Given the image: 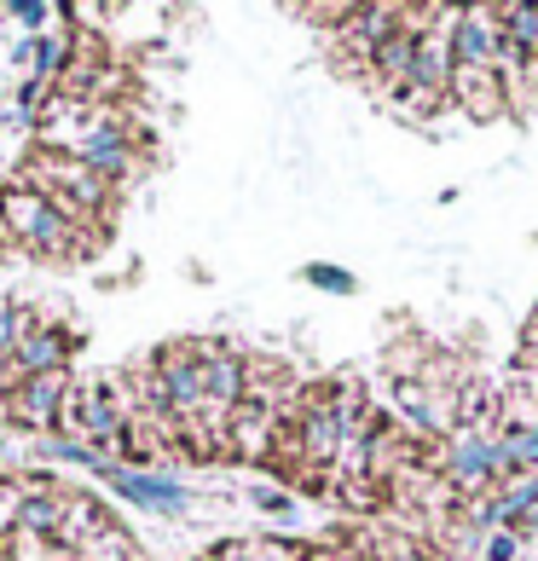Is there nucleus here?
Returning a JSON list of instances; mask_svg holds the SVG:
<instances>
[{"instance_id": "nucleus-20", "label": "nucleus", "mask_w": 538, "mask_h": 561, "mask_svg": "<svg viewBox=\"0 0 538 561\" xmlns=\"http://www.w3.org/2000/svg\"><path fill=\"white\" fill-rule=\"evenodd\" d=\"M12 70H30V76H35V35H24V41L12 47Z\"/></svg>"}, {"instance_id": "nucleus-16", "label": "nucleus", "mask_w": 538, "mask_h": 561, "mask_svg": "<svg viewBox=\"0 0 538 561\" xmlns=\"http://www.w3.org/2000/svg\"><path fill=\"white\" fill-rule=\"evenodd\" d=\"M301 278L313 284V289H324V296H354V289H359V278L347 273V266H324V261H313Z\"/></svg>"}, {"instance_id": "nucleus-19", "label": "nucleus", "mask_w": 538, "mask_h": 561, "mask_svg": "<svg viewBox=\"0 0 538 561\" xmlns=\"http://www.w3.org/2000/svg\"><path fill=\"white\" fill-rule=\"evenodd\" d=\"M481 556L487 561H515V556H522V538H515V533H487Z\"/></svg>"}, {"instance_id": "nucleus-10", "label": "nucleus", "mask_w": 538, "mask_h": 561, "mask_svg": "<svg viewBox=\"0 0 538 561\" xmlns=\"http://www.w3.org/2000/svg\"><path fill=\"white\" fill-rule=\"evenodd\" d=\"M451 105H458L469 122H499V116H510L499 70H474V65L451 70Z\"/></svg>"}, {"instance_id": "nucleus-8", "label": "nucleus", "mask_w": 538, "mask_h": 561, "mask_svg": "<svg viewBox=\"0 0 538 561\" xmlns=\"http://www.w3.org/2000/svg\"><path fill=\"white\" fill-rule=\"evenodd\" d=\"M400 24H405V7H354V12H347V24L330 30V35H336V47L347 53V65L365 76L382 41L400 35Z\"/></svg>"}, {"instance_id": "nucleus-4", "label": "nucleus", "mask_w": 538, "mask_h": 561, "mask_svg": "<svg viewBox=\"0 0 538 561\" xmlns=\"http://www.w3.org/2000/svg\"><path fill=\"white\" fill-rule=\"evenodd\" d=\"M388 400H394V417L405 434H417V440H451L458 434V388H428L417 377H394L388 388Z\"/></svg>"}, {"instance_id": "nucleus-1", "label": "nucleus", "mask_w": 538, "mask_h": 561, "mask_svg": "<svg viewBox=\"0 0 538 561\" xmlns=\"http://www.w3.org/2000/svg\"><path fill=\"white\" fill-rule=\"evenodd\" d=\"M0 226H7V238L18 249H30L35 261H81L111 232V226H76L53 197H41L18 180L0 185Z\"/></svg>"}, {"instance_id": "nucleus-11", "label": "nucleus", "mask_w": 538, "mask_h": 561, "mask_svg": "<svg viewBox=\"0 0 538 561\" xmlns=\"http://www.w3.org/2000/svg\"><path fill=\"white\" fill-rule=\"evenodd\" d=\"M105 504H99L93 492H65V522H58V538H53V550H65V556H81L93 545L99 533H105Z\"/></svg>"}, {"instance_id": "nucleus-9", "label": "nucleus", "mask_w": 538, "mask_h": 561, "mask_svg": "<svg viewBox=\"0 0 538 561\" xmlns=\"http://www.w3.org/2000/svg\"><path fill=\"white\" fill-rule=\"evenodd\" d=\"M70 353H76V330H65L58 319H41L18 342L12 365H18V377H47V370H70Z\"/></svg>"}, {"instance_id": "nucleus-14", "label": "nucleus", "mask_w": 538, "mask_h": 561, "mask_svg": "<svg viewBox=\"0 0 538 561\" xmlns=\"http://www.w3.org/2000/svg\"><path fill=\"white\" fill-rule=\"evenodd\" d=\"M446 105H451V93H446V88H405V93L394 99V111L411 116V122H434Z\"/></svg>"}, {"instance_id": "nucleus-18", "label": "nucleus", "mask_w": 538, "mask_h": 561, "mask_svg": "<svg viewBox=\"0 0 538 561\" xmlns=\"http://www.w3.org/2000/svg\"><path fill=\"white\" fill-rule=\"evenodd\" d=\"M250 497H255V510L278 515V522H296V497H289V492H278V486H255Z\"/></svg>"}, {"instance_id": "nucleus-6", "label": "nucleus", "mask_w": 538, "mask_h": 561, "mask_svg": "<svg viewBox=\"0 0 538 561\" xmlns=\"http://www.w3.org/2000/svg\"><path fill=\"white\" fill-rule=\"evenodd\" d=\"M99 481H105L111 492H122L128 504H139V510L169 515V522L192 515V492H185V481H180V474H169V469H122V463H111Z\"/></svg>"}, {"instance_id": "nucleus-7", "label": "nucleus", "mask_w": 538, "mask_h": 561, "mask_svg": "<svg viewBox=\"0 0 538 561\" xmlns=\"http://www.w3.org/2000/svg\"><path fill=\"white\" fill-rule=\"evenodd\" d=\"M451 65H474V70H499L504 53V18L499 7H458L451 12Z\"/></svg>"}, {"instance_id": "nucleus-21", "label": "nucleus", "mask_w": 538, "mask_h": 561, "mask_svg": "<svg viewBox=\"0 0 538 561\" xmlns=\"http://www.w3.org/2000/svg\"><path fill=\"white\" fill-rule=\"evenodd\" d=\"M203 561H215V556H203Z\"/></svg>"}, {"instance_id": "nucleus-15", "label": "nucleus", "mask_w": 538, "mask_h": 561, "mask_svg": "<svg viewBox=\"0 0 538 561\" xmlns=\"http://www.w3.org/2000/svg\"><path fill=\"white\" fill-rule=\"evenodd\" d=\"M76 561H139V556H134V538L122 533L116 522H105V533H99V538H93V545L81 550Z\"/></svg>"}, {"instance_id": "nucleus-17", "label": "nucleus", "mask_w": 538, "mask_h": 561, "mask_svg": "<svg viewBox=\"0 0 538 561\" xmlns=\"http://www.w3.org/2000/svg\"><path fill=\"white\" fill-rule=\"evenodd\" d=\"M0 18H12V24L41 30V24H53V18H58V7H41V0H12V7H0Z\"/></svg>"}, {"instance_id": "nucleus-12", "label": "nucleus", "mask_w": 538, "mask_h": 561, "mask_svg": "<svg viewBox=\"0 0 538 561\" xmlns=\"http://www.w3.org/2000/svg\"><path fill=\"white\" fill-rule=\"evenodd\" d=\"M504 446V463H510V481H522V474H538V423H515L499 434Z\"/></svg>"}, {"instance_id": "nucleus-3", "label": "nucleus", "mask_w": 538, "mask_h": 561, "mask_svg": "<svg viewBox=\"0 0 538 561\" xmlns=\"http://www.w3.org/2000/svg\"><path fill=\"white\" fill-rule=\"evenodd\" d=\"M122 434H128V417H122V405L105 393V382H99V377L76 382L70 400H65V417H58V440L111 451V446H122Z\"/></svg>"}, {"instance_id": "nucleus-2", "label": "nucleus", "mask_w": 538, "mask_h": 561, "mask_svg": "<svg viewBox=\"0 0 538 561\" xmlns=\"http://www.w3.org/2000/svg\"><path fill=\"white\" fill-rule=\"evenodd\" d=\"M428 469L440 474V486L451 492H492V486H510V463H504V446L492 434H451L440 451H428Z\"/></svg>"}, {"instance_id": "nucleus-5", "label": "nucleus", "mask_w": 538, "mask_h": 561, "mask_svg": "<svg viewBox=\"0 0 538 561\" xmlns=\"http://www.w3.org/2000/svg\"><path fill=\"white\" fill-rule=\"evenodd\" d=\"M76 377L70 370H47V377H24L7 400H0V423L24 428V434H58V417H65V400H70Z\"/></svg>"}, {"instance_id": "nucleus-13", "label": "nucleus", "mask_w": 538, "mask_h": 561, "mask_svg": "<svg viewBox=\"0 0 538 561\" xmlns=\"http://www.w3.org/2000/svg\"><path fill=\"white\" fill-rule=\"evenodd\" d=\"M504 18V41L515 53H527L533 65H538V7H499Z\"/></svg>"}]
</instances>
